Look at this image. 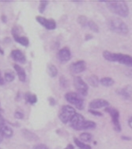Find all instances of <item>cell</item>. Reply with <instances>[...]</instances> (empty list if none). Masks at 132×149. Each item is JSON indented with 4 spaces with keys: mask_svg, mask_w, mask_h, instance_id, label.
I'll list each match as a JSON object with an SVG mask.
<instances>
[{
    "mask_svg": "<svg viewBox=\"0 0 132 149\" xmlns=\"http://www.w3.org/2000/svg\"><path fill=\"white\" fill-rule=\"evenodd\" d=\"M104 60L109 62H116L123 65L132 68V56L127 54L123 53H115L108 50H104L102 53Z\"/></svg>",
    "mask_w": 132,
    "mask_h": 149,
    "instance_id": "obj_1",
    "label": "cell"
},
{
    "mask_svg": "<svg viewBox=\"0 0 132 149\" xmlns=\"http://www.w3.org/2000/svg\"><path fill=\"white\" fill-rule=\"evenodd\" d=\"M107 7L110 11L122 17H126L129 15V7L126 2L124 1H114L106 2Z\"/></svg>",
    "mask_w": 132,
    "mask_h": 149,
    "instance_id": "obj_2",
    "label": "cell"
},
{
    "mask_svg": "<svg viewBox=\"0 0 132 149\" xmlns=\"http://www.w3.org/2000/svg\"><path fill=\"white\" fill-rule=\"evenodd\" d=\"M110 30L120 35H126L129 33V28L124 21L117 17L112 18L109 21Z\"/></svg>",
    "mask_w": 132,
    "mask_h": 149,
    "instance_id": "obj_3",
    "label": "cell"
},
{
    "mask_svg": "<svg viewBox=\"0 0 132 149\" xmlns=\"http://www.w3.org/2000/svg\"><path fill=\"white\" fill-rule=\"evenodd\" d=\"M65 99L78 109H83L85 107L84 98L77 92H67L65 95Z\"/></svg>",
    "mask_w": 132,
    "mask_h": 149,
    "instance_id": "obj_4",
    "label": "cell"
},
{
    "mask_svg": "<svg viewBox=\"0 0 132 149\" xmlns=\"http://www.w3.org/2000/svg\"><path fill=\"white\" fill-rule=\"evenodd\" d=\"M76 113L75 109L69 105H65L61 107L59 112V118L64 124H68L71 118Z\"/></svg>",
    "mask_w": 132,
    "mask_h": 149,
    "instance_id": "obj_5",
    "label": "cell"
},
{
    "mask_svg": "<svg viewBox=\"0 0 132 149\" xmlns=\"http://www.w3.org/2000/svg\"><path fill=\"white\" fill-rule=\"evenodd\" d=\"M104 112H106L107 113H109L112 119V122L113 124V128L115 132H121V125L120 122V112L118 111L114 107H110L108 106L106 108H104Z\"/></svg>",
    "mask_w": 132,
    "mask_h": 149,
    "instance_id": "obj_6",
    "label": "cell"
},
{
    "mask_svg": "<svg viewBox=\"0 0 132 149\" xmlns=\"http://www.w3.org/2000/svg\"><path fill=\"white\" fill-rule=\"evenodd\" d=\"M73 83H74V86L78 94L82 95V97L88 95V92H89L88 84L80 76H75L73 79Z\"/></svg>",
    "mask_w": 132,
    "mask_h": 149,
    "instance_id": "obj_7",
    "label": "cell"
},
{
    "mask_svg": "<svg viewBox=\"0 0 132 149\" xmlns=\"http://www.w3.org/2000/svg\"><path fill=\"white\" fill-rule=\"evenodd\" d=\"M85 120H86V118H84L82 115L76 113L75 116L71 118V120L69 121L68 125L73 129L77 130V131H80L81 126H82V123L85 121Z\"/></svg>",
    "mask_w": 132,
    "mask_h": 149,
    "instance_id": "obj_8",
    "label": "cell"
},
{
    "mask_svg": "<svg viewBox=\"0 0 132 149\" xmlns=\"http://www.w3.org/2000/svg\"><path fill=\"white\" fill-rule=\"evenodd\" d=\"M36 20L37 22H39L42 26H44L45 29L48 30H53L56 28V22L54 19L50 18L48 19L46 17H44L42 16H37Z\"/></svg>",
    "mask_w": 132,
    "mask_h": 149,
    "instance_id": "obj_9",
    "label": "cell"
},
{
    "mask_svg": "<svg viewBox=\"0 0 132 149\" xmlns=\"http://www.w3.org/2000/svg\"><path fill=\"white\" fill-rule=\"evenodd\" d=\"M57 58L61 63L68 62L71 58V52H70L69 48L64 47L63 49H59L57 53Z\"/></svg>",
    "mask_w": 132,
    "mask_h": 149,
    "instance_id": "obj_10",
    "label": "cell"
},
{
    "mask_svg": "<svg viewBox=\"0 0 132 149\" xmlns=\"http://www.w3.org/2000/svg\"><path fill=\"white\" fill-rule=\"evenodd\" d=\"M86 69V63L84 60H78L70 65V70L74 74H79Z\"/></svg>",
    "mask_w": 132,
    "mask_h": 149,
    "instance_id": "obj_11",
    "label": "cell"
},
{
    "mask_svg": "<svg viewBox=\"0 0 132 149\" xmlns=\"http://www.w3.org/2000/svg\"><path fill=\"white\" fill-rule=\"evenodd\" d=\"M116 94L125 100H131L132 97V86L130 85L116 90Z\"/></svg>",
    "mask_w": 132,
    "mask_h": 149,
    "instance_id": "obj_12",
    "label": "cell"
},
{
    "mask_svg": "<svg viewBox=\"0 0 132 149\" xmlns=\"http://www.w3.org/2000/svg\"><path fill=\"white\" fill-rule=\"evenodd\" d=\"M89 108L91 109H98L101 108H106L109 106V102L103 98H97L92 100L89 104Z\"/></svg>",
    "mask_w": 132,
    "mask_h": 149,
    "instance_id": "obj_13",
    "label": "cell"
},
{
    "mask_svg": "<svg viewBox=\"0 0 132 149\" xmlns=\"http://www.w3.org/2000/svg\"><path fill=\"white\" fill-rule=\"evenodd\" d=\"M10 57L15 60V62L19 63H25L26 62V56L22 51L19 49H15L10 52Z\"/></svg>",
    "mask_w": 132,
    "mask_h": 149,
    "instance_id": "obj_14",
    "label": "cell"
},
{
    "mask_svg": "<svg viewBox=\"0 0 132 149\" xmlns=\"http://www.w3.org/2000/svg\"><path fill=\"white\" fill-rule=\"evenodd\" d=\"M0 135H2L3 138H10L14 135V130L8 126L6 122H0Z\"/></svg>",
    "mask_w": 132,
    "mask_h": 149,
    "instance_id": "obj_15",
    "label": "cell"
},
{
    "mask_svg": "<svg viewBox=\"0 0 132 149\" xmlns=\"http://www.w3.org/2000/svg\"><path fill=\"white\" fill-rule=\"evenodd\" d=\"M14 68H15V70L16 73H17V76H18V79L21 82H26V72L25 71V69L22 68L21 66H20L19 64H15L14 65Z\"/></svg>",
    "mask_w": 132,
    "mask_h": 149,
    "instance_id": "obj_16",
    "label": "cell"
},
{
    "mask_svg": "<svg viewBox=\"0 0 132 149\" xmlns=\"http://www.w3.org/2000/svg\"><path fill=\"white\" fill-rule=\"evenodd\" d=\"M21 134L24 138H26L27 141H37L39 140V136L35 134L34 132L29 131L28 129H22Z\"/></svg>",
    "mask_w": 132,
    "mask_h": 149,
    "instance_id": "obj_17",
    "label": "cell"
},
{
    "mask_svg": "<svg viewBox=\"0 0 132 149\" xmlns=\"http://www.w3.org/2000/svg\"><path fill=\"white\" fill-rule=\"evenodd\" d=\"M24 97H25V99H26L27 103L31 104V105H34V104L37 102L38 99L37 95H35V94H31L30 92L26 93L25 95H24Z\"/></svg>",
    "mask_w": 132,
    "mask_h": 149,
    "instance_id": "obj_18",
    "label": "cell"
},
{
    "mask_svg": "<svg viewBox=\"0 0 132 149\" xmlns=\"http://www.w3.org/2000/svg\"><path fill=\"white\" fill-rule=\"evenodd\" d=\"M97 127V124L94 121L89 120H85L82 126H81V130H89V129H93Z\"/></svg>",
    "mask_w": 132,
    "mask_h": 149,
    "instance_id": "obj_19",
    "label": "cell"
},
{
    "mask_svg": "<svg viewBox=\"0 0 132 149\" xmlns=\"http://www.w3.org/2000/svg\"><path fill=\"white\" fill-rule=\"evenodd\" d=\"M87 83L93 87H97L100 84V79L95 74H92L87 78Z\"/></svg>",
    "mask_w": 132,
    "mask_h": 149,
    "instance_id": "obj_20",
    "label": "cell"
},
{
    "mask_svg": "<svg viewBox=\"0 0 132 149\" xmlns=\"http://www.w3.org/2000/svg\"><path fill=\"white\" fill-rule=\"evenodd\" d=\"M47 72L48 73L49 76L52 78H55L57 76L58 74V69L52 63H49L47 67Z\"/></svg>",
    "mask_w": 132,
    "mask_h": 149,
    "instance_id": "obj_21",
    "label": "cell"
},
{
    "mask_svg": "<svg viewBox=\"0 0 132 149\" xmlns=\"http://www.w3.org/2000/svg\"><path fill=\"white\" fill-rule=\"evenodd\" d=\"M14 39L16 42L19 43L21 45L24 46V47H28L29 45V40L28 37H23V36H18V37H14Z\"/></svg>",
    "mask_w": 132,
    "mask_h": 149,
    "instance_id": "obj_22",
    "label": "cell"
},
{
    "mask_svg": "<svg viewBox=\"0 0 132 149\" xmlns=\"http://www.w3.org/2000/svg\"><path fill=\"white\" fill-rule=\"evenodd\" d=\"M114 83H115L114 79L110 77H104L100 79V83L102 86H105V87H109V86H113Z\"/></svg>",
    "mask_w": 132,
    "mask_h": 149,
    "instance_id": "obj_23",
    "label": "cell"
},
{
    "mask_svg": "<svg viewBox=\"0 0 132 149\" xmlns=\"http://www.w3.org/2000/svg\"><path fill=\"white\" fill-rule=\"evenodd\" d=\"M74 142H75V145L79 148V149H92L90 145L81 141L78 138H74Z\"/></svg>",
    "mask_w": 132,
    "mask_h": 149,
    "instance_id": "obj_24",
    "label": "cell"
},
{
    "mask_svg": "<svg viewBox=\"0 0 132 149\" xmlns=\"http://www.w3.org/2000/svg\"><path fill=\"white\" fill-rule=\"evenodd\" d=\"M92 135L89 133V132H83L79 136V140L81 141H82L84 143H89L90 141H92Z\"/></svg>",
    "mask_w": 132,
    "mask_h": 149,
    "instance_id": "obj_25",
    "label": "cell"
},
{
    "mask_svg": "<svg viewBox=\"0 0 132 149\" xmlns=\"http://www.w3.org/2000/svg\"><path fill=\"white\" fill-rule=\"evenodd\" d=\"M87 27L90 30H92L93 32H95V33H99V31H100V29H99V26H97V24L92 20H89L88 24H87Z\"/></svg>",
    "mask_w": 132,
    "mask_h": 149,
    "instance_id": "obj_26",
    "label": "cell"
},
{
    "mask_svg": "<svg viewBox=\"0 0 132 149\" xmlns=\"http://www.w3.org/2000/svg\"><path fill=\"white\" fill-rule=\"evenodd\" d=\"M15 73L11 71H7L5 72L4 74V79L7 83H10L12 81L15 80Z\"/></svg>",
    "mask_w": 132,
    "mask_h": 149,
    "instance_id": "obj_27",
    "label": "cell"
},
{
    "mask_svg": "<svg viewBox=\"0 0 132 149\" xmlns=\"http://www.w3.org/2000/svg\"><path fill=\"white\" fill-rule=\"evenodd\" d=\"M88 18L84 16V15H80L78 17V22L82 27H87V24H88Z\"/></svg>",
    "mask_w": 132,
    "mask_h": 149,
    "instance_id": "obj_28",
    "label": "cell"
},
{
    "mask_svg": "<svg viewBox=\"0 0 132 149\" xmlns=\"http://www.w3.org/2000/svg\"><path fill=\"white\" fill-rule=\"evenodd\" d=\"M59 85L63 89H66V88H67V86H69L68 80L66 79V78L64 75H61L60 78H59Z\"/></svg>",
    "mask_w": 132,
    "mask_h": 149,
    "instance_id": "obj_29",
    "label": "cell"
},
{
    "mask_svg": "<svg viewBox=\"0 0 132 149\" xmlns=\"http://www.w3.org/2000/svg\"><path fill=\"white\" fill-rule=\"evenodd\" d=\"M48 3L49 2H48V1H41L40 2V5H39V12L40 14H43L44 12L45 11Z\"/></svg>",
    "mask_w": 132,
    "mask_h": 149,
    "instance_id": "obj_30",
    "label": "cell"
},
{
    "mask_svg": "<svg viewBox=\"0 0 132 149\" xmlns=\"http://www.w3.org/2000/svg\"><path fill=\"white\" fill-rule=\"evenodd\" d=\"M15 118L17 120H21L24 118V113L21 110H17L15 113Z\"/></svg>",
    "mask_w": 132,
    "mask_h": 149,
    "instance_id": "obj_31",
    "label": "cell"
},
{
    "mask_svg": "<svg viewBox=\"0 0 132 149\" xmlns=\"http://www.w3.org/2000/svg\"><path fill=\"white\" fill-rule=\"evenodd\" d=\"M89 112L91 113V114L94 115V116H97V117H102L103 116V114L101 113V112L99 111H97L96 109H89Z\"/></svg>",
    "mask_w": 132,
    "mask_h": 149,
    "instance_id": "obj_32",
    "label": "cell"
},
{
    "mask_svg": "<svg viewBox=\"0 0 132 149\" xmlns=\"http://www.w3.org/2000/svg\"><path fill=\"white\" fill-rule=\"evenodd\" d=\"M32 149H49L48 148V146H46L45 144H43V143H38V144H36L33 146Z\"/></svg>",
    "mask_w": 132,
    "mask_h": 149,
    "instance_id": "obj_33",
    "label": "cell"
},
{
    "mask_svg": "<svg viewBox=\"0 0 132 149\" xmlns=\"http://www.w3.org/2000/svg\"><path fill=\"white\" fill-rule=\"evenodd\" d=\"M124 73L126 74V76H127L130 79H132V68L126 69V71L124 72Z\"/></svg>",
    "mask_w": 132,
    "mask_h": 149,
    "instance_id": "obj_34",
    "label": "cell"
},
{
    "mask_svg": "<svg viewBox=\"0 0 132 149\" xmlns=\"http://www.w3.org/2000/svg\"><path fill=\"white\" fill-rule=\"evenodd\" d=\"M48 102H49V104H50V106H55V105H56V100L55 99L54 97H48Z\"/></svg>",
    "mask_w": 132,
    "mask_h": 149,
    "instance_id": "obj_35",
    "label": "cell"
},
{
    "mask_svg": "<svg viewBox=\"0 0 132 149\" xmlns=\"http://www.w3.org/2000/svg\"><path fill=\"white\" fill-rule=\"evenodd\" d=\"M121 139H122L123 141H130L132 140L131 137L127 136H121Z\"/></svg>",
    "mask_w": 132,
    "mask_h": 149,
    "instance_id": "obj_36",
    "label": "cell"
},
{
    "mask_svg": "<svg viewBox=\"0 0 132 149\" xmlns=\"http://www.w3.org/2000/svg\"><path fill=\"white\" fill-rule=\"evenodd\" d=\"M4 83H5V79H4V78L2 76V74H1V72H0V86L4 85Z\"/></svg>",
    "mask_w": 132,
    "mask_h": 149,
    "instance_id": "obj_37",
    "label": "cell"
},
{
    "mask_svg": "<svg viewBox=\"0 0 132 149\" xmlns=\"http://www.w3.org/2000/svg\"><path fill=\"white\" fill-rule=\"evenodd\" d=\"M1 19H2V22H3V23L7 22V17H6L5 15H3L1 16Z\"/></svg>",
    "mask_w": 132,
    "mask_h": 149,
    "instance_id": "obj_38",
    "label": "cell"
},
{
    "mask_svg": "<svg viewBox=\"0 0 132 149\" xmlns=\"http://www.w3.org/2000/svg\"><path fill=\"white\" fill-rule=\"evenodd\" d=\"M128 125H129L130 128L132 129V117H131V118L128 119Z\"/></svg>",
    "mask_w": 132,
    "mask_h": 149,
    "instance_id": "obj_39",
    "label": "cell"
},
{
    "mask_svg": "<svg viewBox=\"0 0 132 149\" xmlns=\"http://www.w3.org/2000/svg\"><path fill=\"white\" fill-rule=\"evenodd\" d=\"M93 38V36L90 34H86V38H85V40H90V39H92Z\"/></svg>",
    "mask_w": 132,
    "mask_h": 149,
    "instance_id": "obj_40",
    "label": "cell"
},
{
    "mask_svg": "<svg viewBox=\"0 0 132 149\" xmlns=\"http://www.w3.org/2000/svg\"><path fill=\"white\" fill-rule=\"evenodd\" d=\"M64 149H75V147L73 146L72 144H70H70H68V145H67V146H66Z\"/></svg>",
    "mask_w": 132,
    "mask_h": 149,
    "instance_id": "obj_41",
    "label": "cell"
},
{
    "mask_svg": "<svg viewBox=\"0 0 132 149\" xmlns=\"http://www.w3.org/2000/svg\"><path fill=\"white\" fill-rule=\"evenodd\" d=\"M3 136H2V135H0V143L3 142Z\"/></svg>",
    "mask_w": 132,
    "mask_h": 149,
    "instance_id": "obj_42",
    "label": "cell"
},
{
    "mask_svg": "<svg viewBox=\"0 0 132 149\" xmlns=\"http://www.w3.org/2000/svg\"><path fill=\"white\" fill-rule=\"evenodd\" d=\"M0 53H1V54H2V55L4 54V52H3V49H2L1 47H0Z\"/></svg>",
    "mask_w": 132,
    "mask_h": 149,
    "instance_id": "obj_43",
    "label": "cell"
},
{
    "mask_svg": "<svg viewBox=\"0 0 132 149\" xmlns=\"http://www.w3.org/2000/svg\"><path fill=\"white\" fill-rule=\"evenodd\" d=\"M0 149H1V148H0Z\"/></svg>",
    "mask_w": 132,
    "mask_h": 149,
    "instance_id": "obj_44",
    "label": "cell"
}]
</instances>
